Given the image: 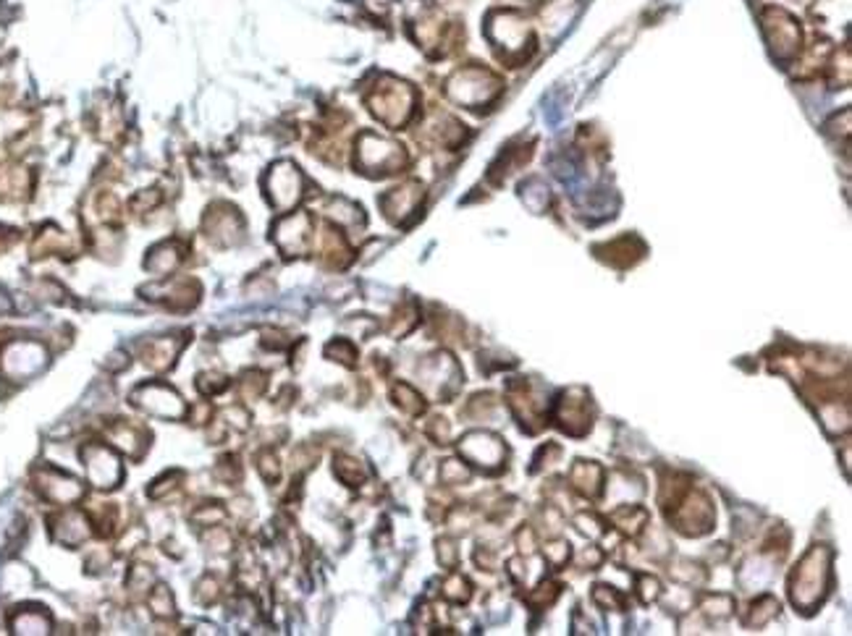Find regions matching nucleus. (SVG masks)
<instances>
[{
    "label": "nucleus",
    "mask_w": 852,
    "mask_h": 636,
    "mask_svg": "<svg viewBox=\"0 0 852 636\" xmlns=\"http://www.w3.org/2000/svg\"><path fill=\"white\" fill-rule=\"evenodd\" d=\"M485 34H488L493 50H496V55L502 61H506V63H512V66H522L527 58L535 52V45H538L532 24L527 22L525 14L512 11V8L493 11L488 16Z\"/></svg>",
    "instance_id": "obj_1"
},
{
    "label": "nucleus",
    "mask_w": 852,
    "mask_h": 636,
    "mask_svg": "<svg viewBox=\"0 0 852 636\" xmlns=\"http://www.w3.org/2000/svg\"><path fill=\"white\" fill-rule=\"evenodd\" d=\"M761 29L766 45L779 63L798 61L802 55V26L800 22L781 5H766L761 11Z\"/></svg>",
    "instance_id": "obj_2"
},
{
    "label": "nucleus",
    "mask_w": 852,
    "mask_h": 636,
    "mask_svg": "<svg viewBox=\"0 0 852 636\" xmlns=\"http://www.w3.org/2000/svg\"><path fill=\"white\" fill-rule=\"evenodd\" d=\"M502 79L488 69H467L459 71L452 81V98L464 105H485L502 95Z\"/></svg>",
    "instance_id": "obj_3"
},
{
    "label": "nucleus",
    "mask_w": 852,
    "mask_h": 636,
    "mask_svg": "<svg viewBox=\"0 0 852 636\" xmlns=\"http://www.w3.org/2000/svg\"><path fill=\"white\" fill-rule=\"evenodd\" d=\"M596 252L603 262H608L614 268H629L646 254V246L640 244V239H635V236H622L611 244L596 246Z\"/></svg>",
    "instance_id": "obj_4"
}]
</instances>
